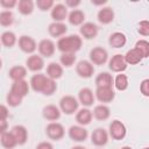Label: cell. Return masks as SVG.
<instances>
[{"label":"cell","instance_id":"1","mask_svg":"<svg viewBox=\"0 0 149 149\" xmlns=\"http://www.w3.org/2000/svg\"><path fill=\"white\" fill-rule=\"evenodd\" d=\"M81 45H83V38L76 34L63 36V37L58 38L57 44H56L57 49L62 54H65V52L76 54L77 51H79L81 49Z\"/></svg>","mask_w":149,"mask_h":149},{"label":"cell","instance_id":"2","mask_svg":"<svg viewBox=\"0 0 149 149\" xmlns=\"http://www.w3.org/2000/svg\"><path fill=\"white\" fill-rule=\"evenodd\" d=\"M79 107V102L77 100L76 97L66 94L63 95L59 100V109L62 113L66 114V115H72L78 111Z\"/></svg>","mask_w":149,"mask_h":149},{"label":"cell","instance_id":"3","mask_svg":"<svg viewBox=\"0 0 149 149\" xmlns=\"http://www.w3.org/2000/svg\"><path fill=\"white\" fill-rule=\"evenodd\" d=\"M126 135H127V128L123 122H121L120 120H113L109 123L108 136H111L113 140H115V141L123 140L126 137Z\"/></svg>","mask_w":149,"mask_h":149},{"label":"cell","instance_id":"4","mask_svg":"<svg viewBox=\"0 0 149 149\" xmlns=\"http://www.w3.org/2000/svg\"><path fill=\"white\" fill-rule=\"evenodd\" d=\"M45 134L50 140L54 141H59L64 137L65 135V128L62 123L55 121V122H50L45 127Z\"/></svg>","mask_w":149,"mask_h":149},{"label":"cell","instance_id":"5","mask_svg":"<svg viewBox=\"0 0 149 149\" xmlns=\"http://www.w3.org/2000/svg\"><path fill=\"white\" fill-rule=\"evenodd\" d=\"M108 61V52L102 47H94L90 51V62L93 65H104Z\"/></svg>","mask_w":149,"mask_h":149},{"label":"cell","instance_id":"6","mask_svg":"<svg viewBox=\"0 0 149 149\" xmlns=\"http://www.w3.org/2000/svg\"><path fill=\"white\" fill-rule=\"evenodd\" d=\"M17 44H19V48L22 52L29 54V55H33L37 49L36 41L31 36H28V35L20 36L19 40H17Z\"/></svg>","mask_w":149,"mask_h":149},{"label":"cell","instance_id":"7","mask_svg":"<svg viewBox=\"0 0 149 149\" xmlns=\"http://www.w3.org/2000/svg\"><path fill=\"white\" fill-rule=\"evenodd\" d=\"M37 50H38V54H40L41 57L49 58V57L54 56V54L56 51V44L50 38H43L38 42Z\"/></svg>","mask_w":149,"mask_h":149},{"label":"cell","instance_id":"8","mask_svg":"<svg viewBox=\"0 0 149 149\" xmlns=\"http://www.w3.org/2000/svg\"><path fill=\"white\" fill-rule=\"evenodd\" d=\"M76 72L80 78H91L94 74V65L86 59H81L76 64Z\"/></svg>","mask_w":149,"mask_h":149},{"label":"cell","instance_id":"9","mask_svg":"<svg viewBox=\"0 0 149 149\" xmlns=\"http://www.w3.org/2000/svg\"><path fill=\"white\" fill-rule=\"evenodd\" d=\"M69 137L73 141V142H84L87 140L88 137V132L85 127L79 126V125H73L69 128L68 130Z\"/></svg>","mask_w":149,"mask_h":149},{"label":"cell","instance_id":"10","mask_svg":"<svg viewBox=\"0 0 149 149\" xmlns=\"http://www.w3.org/2000/svg\"><path fill=\"white\" fill-rule=\"evenodd\" d=\"M94 98L105 105L114 100L115 92L113 87H97L94 91Z\"/></svg>","mask_w":149,"mask_h":149},{"label":"cell","instance_id":"11","mask_svg":"<svg viewBox=\"0 0 149 149\" xmlns=\"http://www.w3.org/2000/svg\"><path fill=\"white\" fill-rule=\"evenodd\" d=\"M108 68L112 72H116V73H122L123 71L127 70L128 65L123 58V55L121 54H116L114 56H112V58L108 61Z\"/></svg>","mask_w":149,"mask_h":149},{"label":"cell","instance_id":"12","mask_svg":"<svg viewBox=\"0 0 149 149\" xmlns=\"http://www.w3.org/2000/svg\"><path fill=\"white\" fill-rule=\"evenodd\" d=\"M26 68H27V70H29L31 72L38 73L44 68L43 57H41L40 55H36V54H33V55L28 56V58L26 59Z\"/></svg>","mask_w":149,"mask_h":149},{"label":"cell","instance_id":"13","mask_svg":"<svg viewBox=\"0 0 149 149\" xmlns=\"http://www.w3.org/2000/svg\"><path fill=\"white\" fill-rule=\"evenodd\" d=\"M77 100H78V102L81 104L84 107L88 108L90 106H92V105L94 104V100H95L94 93H93V91H92L90 87H83V88H80L79 92H78V98H77Z\"/></svg>","mask_w":149,"mask_h":149},{"label":"cell","instance_id":"14","mask_svg":"<svg viewBox=\"0 0 149 149\" xmlns=\"http://www.w3.org/2000/svg\"><path fill=\"white\" fill-rule=\"evenodd\" d=\"M108 133L104 128H95L91 134V142L95 147H104L108 142Z\"/></svg>","mask_w":149,"mask_h":149},{"label":"cell","instance_id":"15","mask_svg":"<svg viewBox=\"0 0 149 149\" xmlns=\"http://www.w3.org/2000/svg\"><path fill=\"white\" fill-rule=\"evenodd\" d=\"M79 33L81 37H84L85 40H93L97 37L99 33V28L94 22H84L80 26Z\"/></svg>","mask_w":149,"mask_h":149},{"label":"cell","instance_id":"16","mask_svg":"<svg viewBox=\"0 0 149 149\" xmlns=\"http://www.w3.org/2000/svg\"><path fill=\"white\" fill-rule=\"evenodd\" d=\"M68 14L69 12L64 3H55L50 13L54 22H64V20L68 19Z\"/></svg>","mask_w":149,"mask_h":149},{"label":"cell","instance_id":"17","mask_svg":"<svg viewBox=\"0 0 149 149\" xmlns=\"http://www.w3.org/2000/svg\"><path fill=\"white\" fill-rule=\"evenodd\" d=\"M47 79L48 77L44 74V73H35L31 78H30V81H29V86L30 88L34 91V92H37V93H42L43 91V87L47 83Z\"/></svg>","mask_w":149,"mask_h":149},{"label":"cell","instance_id":"18","mask_svg":"<svg viewBox=\"0 0 149 149\" xmlns=\"http://www.w3.org/2000/svg\"><path fill=\"white\" fill-rule=\"evenodd\" d=\"M61 114H62V112H61L59 107L56 106V105H51V104H50V105L44 106L43 109H42V115H43V118H44L45 120L50 121V122H55V121L59 120Z\"/></svg>","mask_w":149,"mask_h":149},{"label":"cell","instance_id":"19","mask_svg":"<svg viewBox=\"0 0 149 149\" xmlns=\"http://www.w3.org/2000/svg\"><path fill=\"white\" fill-rule=\"evenodd\" d=\"M29 90H30V86H29V83L26 80V79H22V80H16V81H13L12 86H10V92L17 94L19 97L21 98H24L28 95L29 93Z\"/></svg>","mask_w":149,"mask_h":149},{"label":"cell","instance_id":"20","mask_svg":"<svg viewBox=\"0 0 149 149\" xmlns=\"http://www.w3.org/2000/svg\"><path fill=\"white\" fill-rule=\"evenodd\" d=\"M68 31V27L64 22H51L48 26V33L52 37H63Z\"/></svg>","mask_w":149,"mask_h":149},{"label":"cell","instance_id":"21","mask_svg":"<svg viewBox=\"0 0 149 149\" xmlns=\"http://www.w3.org/2000/svg\"><path fill=\"white\" fill-rule=\"evenodd\" d=\"M92 119H93L92 111H90L86 107H83V108H80V109H78L76 112V121H77V123L79 126L85 127V126L90 125Z\"/></svg>","mask_w":149,"mask_h":149},{"label":"cell","instance_id":"22","mask_svg":"<svg viewBox=\"0 0 149 149\" xmlns=\"http://www.w3.org/2000/svg\"><path fill=\"white\" fill-rule=\"evenodd\" d=\"M10 132L13 133V135H14V137L16 140L17 146H23L28 141V130H27V128L24 126L16 125V126H14L12 128Z\"/></svg>","mask_w":149,"mask_h":149},{"label":"cell","instance_id":"23","mask_svg":"<svg viewBox=\"0 0 149 149\" xmlns=\"http://www.w3.org/2000/svg\"><path fill=\"white\" fill-rule=\"evenodd\" d=\"M108 43H109V45L112 48H115V49L122 48L127 43V36L121 31H114V33H112L109 35Z\"/></svg>","mask_w":149,"mask_h":149},{"label":"cell","instance_id":"24","mask_svg":"<svg viewBox=\"0 0 149 149\" xmlns=\"http://www.w3.org/2000/svg\"><path fill=\"white\" fill-rule=\"evenodd\" d=\"M63 66L59 64V63H56V62H51L47 65V77L52 79V80H57L59 78H62L63 76Z\"/></svg>","mask_w":149,"mask_h":149},{"label":"cell","instance_id":"25","mask_svg":"<svg viewBox=\"0 0 149 149\" xmlns=\"http://www.w3.org/2000/svg\"><path fill=\"white\" fill-rule=\"evenodd\" d=\"M97 19L101 24H109L114 20V10L112 7H102L97 14Z\"/></svg>","mask_w":149,"mask_h":149},{"label":"cell","instance_id":"26","mask_svg":"<svg viewBox=\"0 0 149 149\" xmlns=\"http://www.w3.org/2000/svg\"><path fill=\"white\" fill-rule=\"evenodd\" d=\"M92 115L94 119L99 120V121H105L109 118L111 115V109L107 105H104V104H100V105H97L93 111H92Z\"/></svg>","mask_w":149,"mask_h":149},{"label":"cell","instance_id":"27","mask_svg":"<svg viewBox=\"0 0 149 149\" xmlns=\"http://www.w3.org/2000/svg\"><path fill=\"white\" fill-rule=\"evenodd\" d=\"M113 81L114 78L108 72H100L94 80L97 87H113Z\"/></svg>","mask_w":149,"mask_h":149},{"label":"cell","instance_id":"28","mask_svg":"<svg viewBox=\"0 0 149 149\" xmlns=\"http://www.w3.org/2000/svg\"><path fill=\"white\" fill-rule=\"evenodd\" d=\"M123 58H125L127 65H135V64H139L142 62L143 56L136 48H133V49L128 50L126 52V55H123Z\"/></svg>","mask_w":149,"mask_h":149},{"label":"cell","instance_id":"29","mask_svg":"<svg viewBox=\"0 0 149 149\" xmlns=\"http://www.w3.org/2000/svg\"><path fill=\"white\" fill-rule=\"evenodd\" d=\"M26 76H27V68L22 66V65H14L8 71V77L13 81L22 80L26 78Z\"/></svg>","mask_w":149,"mask_h":149},{"label":"cell","instance_id":"30","mask_svg":"<svg viewBox=\"0 0 149 149\" xmlns=\"http://www.w3.org/2000/svg\"><path fill=\"white\" fill-rule=\"evenodd\" d=\"M68 21L72 26H81L85 22V13L80 9H72L68 14Z\"/></svg>","mask_w":149,"mask_h":149},{"label":"cell","instance_id":"31","mask_svg":"<svg viewBox=\"0 0 149 149\" xmlns=\"http://www.w3.org/2000/svg\"><path fill=\"white\" fill-rule=\"evenodd\" d=\"M0 43L6 48H13L17 43V37H16L15 33H13L10 30H6L0 36Z\"/></svg>","mask_w":149,"mask_h":149},{"label":"cell","instance_id":"32","mask_svg":"<svg viewBox=\"0 0 149 149\" xmlns=\"http://www.w3.org/2000/svg\"><path fill=\"white\" fill-rule=\"evenodd\" d=\"M0 143L5 149H14L17 146L16 140H15V137L10 130L9 132L7 130L0 135Z\"/></svg>","mask_w":149,"mask_h":149},{"label":"cell","instance_id":"33","mask_svg":"<svg viewBox=\"0 0 149 149\" xmlns=\"http://www.w3.org/2000/svg\"><path fill=\"white\" fill-rule=\"evenodd\" d=\"M17 10L22 15H30L34 12L35 2L33 0H19L17 1Z\"/></svg>","mask_w":149,"mask_h":149},{"label":"cell","instance_id":"34","mask_svg":"<svg viewBox=\"0 0 149 149\" xmlns=\"http://www.w3.org/2000/svg\"><path fill=\"white\" fill-rule=\"evenodd\" d=\"M128 77L125 73H119L116 74V77L114 78L113 81V86L118 90V91H126L128 88Z\"/></svg>","mask_w":149,"mask_h":149},{"label":"cell","instance_id":"35","mask_svg":"<svg viewBox=\"0 0 149 149\" xmlns=\"http://www.w3.org/2000/svg\"><path fill=\"white\" fill-rule=\"evenodd\" d=\"M76 61H77L76 54L65 52V54H62V55L59 56V64H61L63 68H71L72 65H74Z\"/></svg>","mask_w":149,"mask_h":149},{"label":"cell","instance_id":"36","mask_svg":"<svg viewBox=\"0 0 149 149\" xmlns=\"http://www.w3.org/2000/svg\"><path fill=\"white\" fill-rule=\"evenodd\" d=\"M13 23H14V14L10 10L0 12V26L10 27Z\"/></svg>","mask_w":149,"mask_h":149},{"label":"cell","instance_id":"37","mask_svg":"<svg viewBox=\"0 0 149 149\" xmlns=\"http://www.w3.org/2000/svg\"><path fill=\"white\" fill-rule=\"evenodd\" d=\"M57 91V84H56V80H52L50 78L47 79V83L43 87V91H42V94L43 95H47V97H50L55 92Z\"/></svg>","mask_w":149,"mask_h":149},{"label":"cell","instance_id":"38","mask_svg":"<svg viewBox=\"0 0 149 149\" xmlns=\"http://www.w3.org/2000/svg\"><path fill=\"white\" fill-rule=\"evenodd\" d=\"M22 100H23V98L19 97L17 94H15V93H13L10 91L6 95V102H7V105L9 107H17V106H20Z\"/></svg>","mask_w":149,"mask_h":149},{"label":"cell","instance_id":"39","mask_svg":"<svg viewBox=\"0 0 149 149\" xmlns=\"http://www.w3.org/2000/svg\"><path fill=\"white\" fill-rule=\"evenodd\" d=\"M143 56V58H147L149 56V42L147 40H139L135 43V47Z\"/></svg>","mask_w":149,"mask_h":149},{"label":"cell","instance_id":"40","mask_svg":"<svg viewBox=\"0 0 149 149\" xmlns=\"http://www.w3.org/2000/svg\"><path fill=\"white\" fill-rule=\"evenodd\" d=\"M55 2L52 0H36L35 6L42 10V12H47V10H51V8L54 7Z\"/></svg>","mask_w":149,"mask_h":149},{"label":"cell","instance_id":"41","mask_svg":"<svg viewBox=\"0 0 149 149\" xmlns=\"http://www.w3.org/2000/svg\"><path fill=\"white\" fill-rule=\"evenodd\" d=\"M137 31L142 36H148L149 35V21L148 20H142L137 24Z\"/></svg>","mask_w":149,"mask_h":149},{"label":"cell","instance_id":"42","mask_svg":"<svg viewBox=\"0 0 149 149\" xmlns=\"http://www.w3.org/2000/svg\"><path fill=\"white\" fill-rule=\"evenodd\" d=\"M17 5L16 0H0V6L5 9V10H9L12 8H14Z\"/></svg>","mask_w":149,"mask_h":149},{"label":"cell","instance_id":"43","mask_svg":"<svg viewBox=\"0 0 149 149\" xmlns=\"http://www.w3.org/2000/svg\"><path fill=\"white\" fill-rule=\"evenodd\" d=\"M140 91L142 93V95L144 97H149V79L146 78L141 81L140 84Z\"/></svg>","mask_w":149,"mask_h":149},{"label":"cell","instance_id":"44","mask_svg":"<svg viewBox=\"0 0 149 149\" xmlns=\"http://www.w3.org/2000/svg\"><path fill=\"white\" fill-rule=\"evenodd\" d=\"M8 116H9L8 107L6 105L0 104V120H7Z\"/></svg>","mask_w":149,"mask_h":149},{"label":"cell","instance_id":"45","mask_svg":"<svg viewBox=\"0 0 149 149\" xmlns=\"http://www.w3.org/2000/svg\"><path fill=\"white\" fill-rule=\"evenodd\" d=\"M81 3L80 0H65V7L66 8H72V9H77V7Z\"/></svg>","mask_w":149,"mask_h":149},{"label":"cell","instance_id":"46","mask_svg":"<svg viewBox=\"0 0 149 149\" xmlns=\"http://www.w3.org/2000/svg\"><path fill=\"white\" fill-rule=\"evenodd\" d=\"M35 149H54V146L51 142L49 141H43V142H40Z\"/></svg>","mask_w":149,"mask_h":149},{"label":"cell","instance_id":"47","mask_svg":"<svg viewBox=\"0 0 149 149\" xmlns=\"http://www.w3.org/2000/svg\"><path fill=\"white\" fill-rule=\"evenodd\" d=\"M8 130V122L7 120H0V135Z\"/></svg>","mask_w":149,"mask_h":149},{"label":"cell","instance_id":"48","mask_svg":"<svg viewBox=\"0 0 149 149\" xmlns=\"http://www.w3.org/2000/svg\"><path fill=\"white\" fill-rule=\"evenodd\" d=\"M71 149H86V148L83 147V146H74V147H72Z\"/></svg>","mask_w":149,"mask_h":149},{"label":"cell","instance_id":"49","mask_svg":"<svg viewBox=\"0 0 149 149\" xmlns=\"http://www.w3.org/2000/svg\"><path fill=\"white\" fill-rule=\"evenodd\" d=\"M121 149H133V148H132V147H129V146H123Z\"/></svg>","mask_w":149,"mask_h":149},{"label":"cell","instance_id":"50","mask_svg":"<svg viewBox=\"0 0 149 149\" xmlns=\"http://www.w3.org/2000/svg\"><path fill=\"white\" fill-rule=\"evenodd\" d=\"M2 68V61H1V58H0V69Z\"/></svg>","mask_w":149,"mask_h":149},{"label":"cell","instance_id":"51","mask_svg":"<svg viewBox=\"0 0 149 149\" xmlns=\"http://www.w3.org/2000/svg\"><path fill=\"white\" fill-rule=\"evenodd\" d=\"M143 149H149V148H148V147H144V148H143Z\"/></svg>","mask_w":149,"mask_h":149},{"label":"cell","instance_id":"52","mask_svg":"<svg viewBox=\"0 0 149 149\" xmlns=\"http://www.w3.org/2000/svg\"><path fill=\"white\" fill-rule=\"evenodd\" d=\"M0 48H1V43H0Z\"/></svg>","mask_w":149,"mask_h":149}]
</instances>
